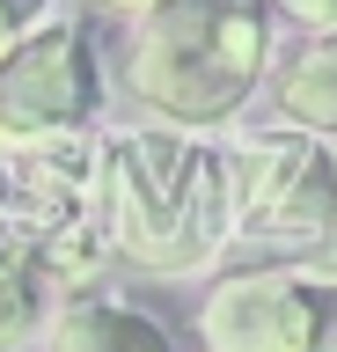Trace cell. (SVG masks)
<instances>
[{
	"instance_id": "obj_1",
	"label": "cell",
	"mask_w": 337,
	"mask_h": 352,
	"mask_svg": "<svg viewBox=\"0 0 337 352\" xmlns=\"http://www.w3.org/2000/svg\"><path fill=\"white\" fill-rule=\"evenodd\" d=\"M103 235L125 264L191 279L220 257L227 228V147L213 132L125 125L103 140Z\"/></svg>"
},
{
	"instance_id": "obj_2",
	"label": "cell",
	"mask_w": 337,
	"mask_h": 352,
	"mask_svg": "<svg viewBox=\"0 0 337 352\" xmlns=\"http://www.w3.org/2000/svg\"><path fill=\"white\" fill-rule=\"evenodd\" d=\"M271 59V0H147L125 30V88L176 132H220Z\"/></svg>"
},
{
	"instance_id": "obj_3",
	"label": "cell",
	"mask_w": 337,
	"mask_h": 352,
	"mask_svg": "<svg viewBox=\"0 0 337 352\" xmlns=\"http://www.w3.org/2000/svg\"><path fill=\"white\" fill-rule=\"evenodd\" d=\"M205 352H337V279L308 264H257L205 294Z\"/></svg>"
},
{
	"instance_id": "obj_4",
	"label": "cell",
	"mask_w": 337,
	"mask_h": 352,
	"mask_svg": "<svg viewBox=\"0 0 337 352\" xmlns=\"http://www.w3.org/2000/svg\"><path fill=\"white\" fill-rule=\"evenodd\" d=\"M103 103V74L89 59V30L45 22L0 59V140H37V132H73Z\"/></svg>"
},
{
	"instance_id": "obj_5",
	"label": "cell",
	"mask_w": 337,
	"mask_h": 352,
	"mask_svg": "<svg viewBox=\"0 0 337 352\" xmlns=\"http://www.w3.org/2000/svg\"><path fill=\"white\" fill-rule=\"evenodd\" d=\"M315 147H323V140H315V132H293V125L235 132V147H227V228L242 235L249 220L315 162Z\"/></svg>"
},
{
	"instance_id": "obj_6",
	"label": "cell",
	"mask_w": 337,
	"mask_h": 352,
	"mask_svg": "<svg viewBox=\"0 0 337 352\" xmlns=\"http://www.w3.org/2000/svg\"><path fill=\"white\" fill-rule=\"evenodd\" d=\"M242 235L249 242H271V250H293V257L330 250V242H337V176H330V154L315 147V162L293 176L257 220H249Z\"/></svg>"
},
{
	"instance_id": "obj_7",
	"label": "cell",
	"mask_w": 337,
	"mask_h": 352,
	"mask_svg": "<svg viewBox=\"0 0 337 352\" xmlns=\"http://www.w3.org/2000/svg\"><path fill=\"white\" fill-rule=\"evenodd\" d=\"M45 352H176V338L132 301L81 294L45 323Z\"/></svg>"
},
{
	"instance_id": "obj_8",
	"label": "cell",
	"mask_w": 337,
	"mask_h": 352,
	"mask_svg": "<svg viewBox=\"0 0 337 352\" xmlns=\"http://www.w3.org/2000/svg\"><path fill=\"white\" fill-rule=\"evenodd\" d=\"M279 118L293 132L337 140V37H308V52H293L279 74Z\"/></svg>"
},
{
	"instance_id": "obj_9",
	"label": "cell",
	"mask_w": 337,
	"mask_h": 352,
	"mask_svg": "<svg viewBox=\"0 0 337 352\" xmlns=\"http://www.w3.org/2000/svg\"><path fill=\"white\" fill-rule=\"evenodd\" d=\"M45 272L15 235H0V352H23L30 338H45Z\"/></svg>"
},
{
	"instance_id": "obj_10",
	"label": "cell",
	"mask_w": 337,
	"mask_h": 352,
	"mask_svg": "<svg viewBox=\"0 0 337 352\" xmlns=\"http://www.w3.org/2000/svg\"><path fill=\"white\" fill-rule=\"evenodd\" d=\"M51 22V0H0V59L30 37V30H45Z\"/></svg>"
},
{
	"instance_id": "obj_11",
	"label": "cell",
	"mask_w": 337,
	"mask_h": 352,
	"mask_svg": "<svg viewBox=\"0 0 337 352\" xmlns=\"http://www.w3.org/2000/svg\"><path fill=\"white\" fill-rule=\"evenodd\" d=\"M286 22H301L308 37H337V0H271Z\"/></svg>"
},
{
	"instance_id": "obj_12",
	"label": "cell",
	"mask_w": 337,
	"mask_h": 352,
	"mask_svg": "<svg viewBox=\"0 0 337 352\" xmlns=\"http://www.w3.org/2000/svg\"><path fill=\"white\" fill-rule=\"evenodd\" d=\"M103 8H125V15H139V8H147V0H103Z\"/></svg>"
},
{
	"instance_id": "obj_13",
	"label": "cell",
	"mask_w": 337,
	"mask_h": 352,
	"mask_svg": "<svg viewBox=\"0 0 337 352\" xmlns=\"http://www.w3.org/2000/svg\"><path fill=\"white\" fill-rule=\"evenodd\" d=\"M323 154H330V176H337V140H323Z\"/></svg>"
}]
</instances>
